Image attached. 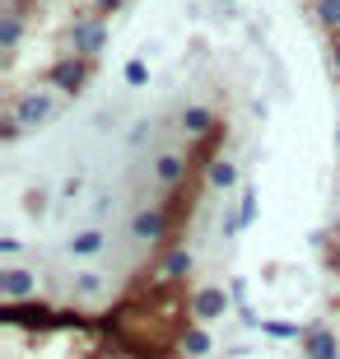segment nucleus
I'll use <instances>...</instances> for the list:
<instances>
[{"label": "nucleus", "mask_w": 340, "mask_h": 359, "mask_svg": "<svg viewBox=\"0 0 340 359\" xmlns=\"http://www.w3.org/2000/svg\"><path fill=\"white\" fill-rule=\"evenodd\" d=\"M61 103H66V93L52 89L47 80H42V89L33 84V89L10 93V103H5V117H0V131H5V140H19L24 131H42L47 121L61 117Z\"/></svg>", "instance_id": "f257e3e1"}, {"label": "nucleus", "mask_w": 340, "mask_h": 359, "mask_svg": "<svg viewBox=\"0 0 340 359\" xmlns=\"http://www.w3.org/2000/svg\"><path fill=\"white\" fill-rule=\"evenodd\" d=\"M66 47H70V56L98 61L103 47H107V14H98V10L75 14V24H70V33H66Z\"/></svg>", "instance_id": "f03ea898"}, {"label": "nucleus", "mask_w": 340, "mask_h": 359, "mask_svg": "<svg viewBox=\"0 0 340 359\" xmlns=\"http://www.w3.org/2000/svg\"><path fill=\"white\" fill-rule=\"evenodd\" d=\"M172 229H177V215H172L168 201L140 205V210L131 215V238L135 243H172Z\"/></svg>", "instance_id": "7ed1b4c3"}, {"label": "nucleus", "mask_w": 340, "mask_h": 359, "mask_svg": "<svg viewBox=\"0 0 340 359\" xmlns=\"http://www.w3.org/2000/svg\"><path fill=\"white\" fill-rule=\"evenodd\" d=\"M93 70H98V61L66 52L61 61H52V66H47V84H52V89H61L66 98H75V93H84V84L93 80Z\"/></svg>", "instance_id": "20e7f679"}, {"label": "nucleus", "mask_w": 340, "mask_h": 359, "mask_svg": "<svg viewBox=\"0 0 340 359\" xmlns=\"http://www.w3.org/2000/svg\"><path fill=\"white\" fill-rule=\"evenodd\" d=\"M233 290H224V285H200L196 294H186V313H191V322H200V327H210V322L229 318V308H233Z\"/></svg>", "instance_id": "39448f33"}, {"label": "nucleus", "mask_w": 340, "mask_h": 359, "mask_svg": "<svg viewBox=\"0 0 340 359\" xmlns=\"http://www.w3.org/2000/svg\"><path fill=\"white\" fill-rule=\"evenodd\" d=\"M24 299H38V276L28 266H0V304H24Z\"/></svg>", "instance_id": "423d86ee"}, {"label": "nucleus", "mask_w": 340, "mask_h": 359, "mask_svg": "<svg viewBox=\"0 0 340 359\" xmlns=\"http://www.w3.org/2000/svg\"><path fill=\"white\" fill-rule=\"evenodd\" d=\"M299 350L308 359H340V336H336V327H331V322H313V327H303Z\"/></svg>", "instance_id": "0eeeda50"}, {"label": "nucleus", "mask_w": 340, "mask_h": 359, "mask_svg": "<svg viewBox=\"0 0 340 359\" xmlns=\"http://www.w3.org/2000/svg\"><path fill=\"white\" fill-rule=\"evenodd\" d=\"M186 168H191V159H182L177 149H163V154H154V168H149V177H154L158 191H177V187L186 182Z\"/></svg>", "instance_id": "6e6552de"}, {"label": "nucleus", "mask_w": 340, "mask_h": 359, "mask_svg": "<svg viewBox=\"0 0 340 359\" xmlns=\"http://www.w3.org/2000/svg\"><path fill=\"white\" fill-rule=\"evenodd\" d=\"M103 252H107V233L98 224L75 229L66 238V257H75V262H93V257H103Z\"/></svg>", "instance_id": "1a4fd4ad"}, {"label": "nucleus", "mask_w": 340, "mask_h": 359, "mask_svg": "<svg viewBox=\"0 0 340 359\" xmlns=\"http://www.w3.org/2000/svg\"><path fill=\"white\" fill-rule=\"evenodd\" d=\"M182 131L191 135V140H210L215 131H224V121L215 117V107H205V103H186V107H182Z\"/></svg>", "instance_id": "9d476101"}, {"label": "nucleus", "mask_w": 340, "mask_h": 359, "mask_svg": "<svg viewBox=\"0 0 340 359\" xmlns=\"http://www.w3.org/2000/svg\"><path fill=\"white\" fill-rule=\"evenodd\" d=\"M177 350H182L186 359H210L215 355V336H210V327H200V322H186L182 336H177Z\"/></svg>", "instance_id": "9b49d317"}, {"label": "nucleus", "mask_w": 340, "mask_h": 359, "mask_svg": "<svg viewBox=\"0 0 340 359\" xmlns=\"http://www.w3.org/2000/svg\"><path fill=\"white\" fill-rule=\"evenodd\" d=\"M24 19H28V14L19 10V5H10V10L0 14V52H5V56L19 52V42H24Z\"/></svg>", "instance_id": "f8f14e48"}, {"label": "nucleus", "mask_w": 340, "mask_h": 359, "mask_svg": "<svg viewBox=\"0 0 340 359\" xmlns=\"http://www.w3.org/2000/svg\"><path fill=\"white\" fill-rule=\"evenodd\" d=\"M205 182L215 187V191H233V187L243 182V173H238L233 159H219V154H215V159H210V168H205Z\"/></svg>", "instance_id": "ddd939ff"}, {"label": "nucleus", "mask_w": 340, "mask_h": 359, "mask_svg": "<svg viewBox=\"0 0 340 359\" xmlns=\"http://www.w3.org/2000/svg\"><path fill=\"white\" fill-rule=\"evenodd\" d=\"M313 19L327 38H340V0H313Z\"/></svg>", "instance_id": "4468645a"}, {"label": "nucleus", "mask_w": 340, "mask_h": 359, "mask_svg": "<svg viewBox=\"0 0 340 359\" xmlns=\"http://www.w3.org/2000/svg\"><path fill=\"white\" fill-rule=\"evenodd\" d=\"M103 290H107L103 271H79V276L70 280V294H75V299H98Z\"/></svg>", "instance_id": "2eb2a0df"}, {"label": "nucleus", "mask_w": 340, "mask_h": 359, "mask_svg": "<svg viewBox=\"0 0 340 359\" xmlns=\"http://www.w3.org/2000/svg\"><path fill=\"white\" fill-rule=\"evenodd\" d=\"M52 201H56V191H52L47 182H38V187H28V196H24V210H28V215H38V219H42V215L52 210Z\"/></svg>", "instance_id": "dca6fc26"}, {"label": "nucleus", "mask_w": 340, "mask_h": 359, "mask_svg": "<svg viewBox=\"0 0 340 359\" xmlns=\"http://www.w3.org/2000/svg\"><path fill=\"white\" fill-rule=\"evenodd\" d=\"M121 80L131 84V89H144V84H149V61H144V56H131V61L121 66Z\"/></svg>", "instance_id": "f3484780"}, {"label": "nucleus", "mask_w": 340, "mask_h": 359, "mask_svg": "<svg viewBox=\"0 0 340 359\" xmlns=\"http://www.w3.org/2000/svg\"><path fill=\"white\" fill-rule=\"evenodd\" d=\"M238 219H243V229L257 224V187H243V196H238Z\"/></svg>", "instance_id": "a211bd4d"}, {"label": "nucleus", "mask_w": 340, "mask_h": 359, "mask_svg": "<svg viewBox=\"0 0 340 359\" xmlns=\"http://www.w3.org/2000/svg\"><path fill=\"white\" fill-rule=\"evenodd\" d=\"M261 332L275 336V341H299L303 327H294V322H261Z\"/></svg>", "instance_id": "6ab92c4d"}, {"label": "nucleus", "mask_w": 340, "mask_h": 359, "mask_svg": "<svg viewBox=\"0 0 340 359\" xmlns=\"http://www.w3.org/2000/svg\"><path fill=\"white\" fill-rule=\"evenodd\" d=\"M79 191H84V177L66 173V177H61V187H56V201H79Z\"/></svg>", "instance_id": "aec40b11"}, {"label": "nucleus", "mask_w": 340, "mask_h": 359, "mask_svg": "<svg viewBox=\"0 0 340 359\" xmlns=\"http://www.w3.org/2000/svg\"><path fill=\"white\" fill-rule=\"evenodd\" d=\"M327 70H331V80L340 84V38H327Z\"/></svg>", "instance_id": "412c9836"}, {"label": "nucleus", "mask_w": 340, "mask_h": 359, "mask_svg": "<svg viewBox=\"0 0 340 359\" xmlns=\"http://www.w3.org/2000/svg\"><path fill=\"white\" fill-rule=\"evenodd\" d=\"M327 271H331V276H340V233L327 243Z\"/></svg>", "instance_id": "4be33fe9"}, {"label": "nucleus", "mask_w": 340, "mask_h": 359, "mask_svg": "<svg viewBox=\"0 0 340 359\" xmlns=\"http://www.w3.org/2000/svg\"><path fill=\"white\" fill-rule=\"evenodd\" d=\"M126 0H89V10H98V14H117Z\"/></svg>", "instance_id": "5701e85b"}, {"label": "nucleus", "mask_w": 340, "mask_h": 359, "mask_svg": "<svg viewBox=\"0 0 340 359\" xmlns=\"http://www.w3.org/2000/svg\"><path fill=\"white\" fill-rule=\"evenodd\" d=\"M0 252H5V257H10V262H14V257L24 252V243H19V238H5V243H0Z\"/></svg>", "instance_id": "b1692460"}, {"label": "nucleus", "mask_w": 340, "mask_h": 359, "mask_svg": "<svg viewBox=\"0 0 340 359\" xmlns=\"http://www.w3.org/2000/svg\"><path fill=\"white\" fill-rule=\"evenodd\" d=\"M10 5H19V10H24V5H47V0H10Z\"/></svg>", "instance_id": "393cba45"}, {"label": "nucleus", "mask_w": 340, "mask_h": 359, "mask_svg": "<svg viewBox=\"0 0 340 359\" xmlns=\"http://www.w3.org/2000/svg\"><path fill=\"white\" fill-rule=\"evenodd\" d=\"M331 145H336V154H340V121H336V135H331Z\"/></svg>", "instance_id": "a878e982"}, {"label": "nucleus", "mask_w": 340, "mask_h": 359, "mask_svg": "<svg viewBox=\"0 0 340 359\" xmlns=\"http://www.w3.org/2000/svg\"><path fill=\"white\" fill-rule=\"evenodd\" d=\"M224 5H238V0H224Z\"/></svg>", "instance_id": "bb28decb"}]
</instances>
